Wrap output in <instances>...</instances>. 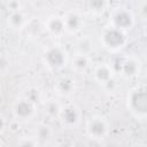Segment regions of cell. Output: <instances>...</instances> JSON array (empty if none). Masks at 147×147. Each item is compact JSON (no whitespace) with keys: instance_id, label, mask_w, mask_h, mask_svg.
<instances>
[{"instance_id":"8992f818","label":"cell","mask_w":147,"mask_h":147,"mask_svg":"<svg viewBox=\"0 0 147 147\" xmlns=\"http://www.w3.org/2000/svg\"><path fill=\"white\" fill-rule=\"evenodd\" d=\"M109 23L111 26L117 28L124 32L132 30L136 24V17L133 13L126 7H118L114 9L110 14Z\"/></svg>"},{"instance_id":"7c38bea8","label":"cell","mask_w":147,"mask_h":147,"mask_svg":"<svg viewBox=\"0 0 147 147\" xmlns=\"http://www.w3.org/2000/svg\"><path fill=\"white\" fill-rule=\"evenodd\" d=\"M62 17L64 22L65 33L77 34L78 32L82 31L84 26V20H83V16L78 11H69Z\"/></svg>"},{"instance_id":"e0dca14e","label":"cell","mask_w":147,"mask_h":147,"mask_svg":"<svg viewBox=\"0 0 147 147\" xmlns=\"http://www.w3.org/2000/svg\"><path fill=\"white\" fill-rule=\"evenodd\" d=\"M92 41L87 37H83L77 42V53L90 54V52L92 51Z\"/></svg>"},{"instance_id":"8fae6325","label":"cell","mask_w":147,"mask_h":147,"mask_svg":"<svg viewBox=\"0 0 147 147\" xmlns=\"http://www.w3.org/2000/svg\"><path fill=\"white\" fill-rule=\"evenodd\" d=\"M44 29L46 32L55 38H60L65 33V28H64V22L62 16L57 15H52L46 18L44 22Z\"/></svg>"},{"instance_id":"ac0fdd59","label":"cell","mask_w":147,"mask_h":147,"mask_svg":"<svg viewBox=\"0 0 147 147\" xmlns=\"http://www.w3.org/2000/svg\"><path fill=\"white\" fill-rule=\"evenodd\" d=\"M60 105H57L56 102L54 101H49L47 102V105L45 106V111L48 116L51 117H57V114H59V110H60Z\"/></svg>"},{"instance_id":"277c9868","label":"cell","mask_w":147,"mask_h":147,"mask_svg":"<svg viewBox=\"0 0 147 147\" xmlns=\"http://www.w3.org/2000/svg\"><path fill=\"white\" fill-rule=\"evenodd\" d=\"M85 131L90 139L101 141L108 137L109 123L105 117L100 115H94L91 118H88V121L86 122Z\"/></svg>"},{"instance_id":"9a60e30c","label":"cell","mask_w":147,"mask_h":147,"mask_svg":"<svg viewBox=\"0 0 147 147\" xmlns=\"http://www.w3.org/2000/svg\"><path fill=\"white\" fill-rule=\"evenodd\" d=\"M108 7V1L107 0H88L87 1V8L91 14L95 16L102 15Z\"/></svg>"},{"instance_id":"52a82bcc","label":"cell","mask_w":147,"mask_h":147,"mask_svg":"<svg viewBox=\"0 0 147 147\" xmlns=\"http://www.w3.org/2000/svg\"><path fill=\"white\" fill-rule=\"evenodd\" d=\"M57 118L62 126L72 129L76 127L82 121V111L78 106L74 103H67L60 107Z\"/></svg>"},{"instance_id":"6da1fadb","label":"cell","mask_w":147,"mask_h":147,"mask_svg":"<svg viewBox=\"0 0 147 147\" xmlns=\"http://www.w3.org/2000/svg\"><path fill=\"white\" fill-rule=\"evenodd\" d=\"M126 107L134 118L139 121L146 119L147 117V92L144 86L133 87L127 92Z\"/></svg>"},{"instance_id":"30bf717a","label":"cell","mask_w":147,"mask_h":147,"mask_svg":"<svg viewBox=\"0 0 147 147\" xmlns=\"http://www.w3.org/2000/svg\"><path fill=\"white\" fill-rule=\"evenodd\" d=\"M115 70L108 63H99L93 68V79L100 85H108L113 82Z\"/></svg>"},{"instance_id":"5bb4252c","label":"cell","mask_w":147,"mask_h":147,"mask_svg":"<svg viewBox=\"0 0 147 147\" xmlns=\"http://www.w3.org/2000/svg\"><path fill=\"white\" fill-rule=\"evenodd\" d=\"M92 65V60L90 54L84 53H76L71 59V69L76 74H85Z\"/></svg>"},{"instance_id":"7a4b0ae2","label":"cell","mask_w":147,"mask_h":147,"mask_svg":"<svg viewBox=\"0 0 147 147\" xmlns=\"http://www.w3.org/2000/svg\"><path fill=\"white\" fill-rule=\"evenodd\" d=\"M100 42L109 52H119L127 44L126 32L111 25L105 28L100 34Z\"/></svg>"},{"instance_id":"4fadbf2b","label":"cell","mask_w":147,"mask_h":147,"mask_svg":"<svg viewBox=\"0 0 147 147\" xmlns=\"http://www.w3.org/2000/svg\"><path fill=\"white\" fill-rule=\"evenodd\" d=\"M6 22H7V25L9 29H11L14 31H21V30L25 29V26L29 22V18L23 10L14 9V10H10L9 15L7 16Z\"/></svg>"},{"instance_id":"ffe728a7","label":"cell","mask_w":147,"mask_h":147,"mask_svg":"<svg viewBox=\"0 0 147 147\" xmlns=\"http://www.w3.org/2000/svg\"><path fill=\"white\" fill-rule=\"evenodd\" d=\"M6 126H7V121H6L5 116L0 114V134H1V133L5 131Z\"/></svg>"},{"instance_id":"ba28073f","label":"cell","mask_w":147,"mask_h":147,"mask_svg":"<svg viewBox=\"0 0 147 147\" xmlns=\"http://www.w3.org/2000/svg\"><path fill=\"white\" fill-rule=\"evenodd\" d=\"M140 69H141V63L134 56L123 57L121 60L119 67H118L121 76L126 79H132V78L137 77L140 72Z\"/></svg>"},{"instance_id":"3957f363","label":"cell","mask_w":147,"mask_h":147,"mask_svg":"<svg viewBox=\"0 0 147 147\" xmlns=\"http://www.w3.org/2000/svg\"><path fill=\"white\" fill-rule=\"evenodd\" d=\"M44 64L52 71H59L67 65L68 54L67 51L61 46H49L44 51L42 54Z\"/></svg>"},{"instance_id":"5b68a950","label":"cell","mask_w":147,"mask_h":147,"mask_svg":"<svg viewBox=\"0 0 147 147\" xmlns=\"http://www.w3.org/2000/svg\"><path fill=\"white\" fill-rule=\"evenodd\" d=\"M11 111L15 119L20 122H29L36 116L37 106L36 102L29 99L28 96H21L14 102Z\"/></svg>"},{"instance_id":"9c48e42d","label":"cell","mask_w":147,"mask_h":147,"mask_svg":"<svg viewBox=\"0 0 147 147\" xmlns=\"http://www.w3.org/2000/svg\"><path fill=\"white\" fill-rule=\"evenodd\" d=\"M76 80L71 76H61L56 79L54 84L55 93L61 98H69L76 92Z\"/></svg>"},{"instance_id":"d6986e66","label":"cell","mask_w":147,"mask_h":147,"mask_svg":"<svg viewBox=\"0 0 147 147\" xmlns=\"http://www.w3.org/2000/svg\"><path fill=\"white\" fill-rule=\"evenodd\" d=\"M39 142L36 139V137H28V138H22V140L18 141V145L21 146H37Z\"/></svg>"},{"instance_id":"44dd1931","label":"cell","mask_w":147,"mask_h":147,"mask_svg":"<svg viewBox=\"0 0 147 147\" xmlns=\"http://www.w3.org/2000/svg\"><path fill=\"white\" fill-rule=\"evenodd\" d=\"M0 145H2V142H1V140H0Z\"/></svg>"},{"instance_id":"2e32d148","label":"cell","mask_w":147,"mask_h":147,"mask_svg":"<svg viewBox=\"0 0 147 147\" xmlns=\"http://www.w3.org/2000/svg\"><path fill=\"white\" fill-rule=\"evenodd\" d=\"M36 139L38 140V142H47L48 140L52 139L53 137V130L51 129L49 125L46 124H40L37 130H36V134H34Z\"/></svg>"}]
</instances>
